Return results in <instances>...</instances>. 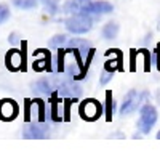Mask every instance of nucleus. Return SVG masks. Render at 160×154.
I'll list each match as a JSON object with an SVG mask.
<instances>
[{
	"label": "nucleus",
	"mask_w": 160,
	"mask_h": 154,
	"mask_svg": "<svg viewBox=\"0 0 160 154\" xmlns=\"http://www.w3.org/2000/svg\"><path fill=\"white\" fill-rule=\"evenodd\" d=\"M13 5L21 10H32L37 7V0H13Z\"/></svg>",
	"instance_id": "obj_16"
},
{
	"label": "nucleus",
	"mask_w": 160,
	"mask_h": 154,
	"mask_svg": "<svg viewBox=\"0 0 160 154\" xmlns=\"http://www.w3.org/2000/svg\"><path fill=\"white\" fill-rule=\"evenodd\" d=\"M64 26L72 34H85L93 28V18L87 13H75L64 21Z\"/></svg>",
	"instance_id": "obj_1"
},
{
	"label": "nucleus",
	"mask_w": 160,
	"mask_h": 154,
	"mask_svg": "<svg viewBox=\"0 0 160 154\" xmlns=\"http://www.w3.org/2000/svg\"><path fill=\"white\" fill-rule=\"evenodd\" d=\"M112 77H114V72H111V71H102V74H101V79H99V84L101 85H106L109 80H112Z\"/></svg>",
	"instance_id": "obj_20"
},
{
	"label": "nucleus",
	"mask_w": 160,
	"mask_h": 154,
	"mask_svg": "<svg viewBox=\"0 0 160 154\" xmlns=\"http://www.w3.org/2000/svg\"><path fill=\"white\" fill-rule=\"evenodd\" d=\"M18 103L11 98H3L0 100V121L3 122H10V121H15L18 117Z\"/></svg>",
	"instance_id": "obj_6"
},
{
	"label": "nucleus",
	"mask_w": 160,
	"mask_h": 154,
	"mask_svg": "<svg viewBox=\"0 0 160 154\" xmlns=\"http://www.w3.org/2000/svg\"><path fill=\"white\" fill-rule=\"evenodd\" d=\"M114 11V7L109 2H104V0H96V2H90L85 5L82 13L87 15H108V13Z\"/></svg>",
	"instance_id": "obj_9"
},
{
	"label": "nucleus",
	"mask_w": 160,
	"mask_h": 154,
	"mask_svg": "<svg viewBox=\"0 0 160 154\" xmlns=\"http://www.w3.org/2000/svg\"><path fill=\"white\" fill-rule=\"evenodd\" d=\"M115 58L112 59H108L104 63V69L106 71H111V72H115V71H122V63H123V55L122 51L117 50V48H112Z\"/></svg>",
	"instance_id": "obj_10"
},
{
	"label": "nucleus",
	"mask_w": 160,
	"mask_h": 154,
	"mask_svg": "<svg viewBox=\"0 0 160 154\" xmlns=\"http://www.w3.org/2000/svg\"><path fill=\"white\" fill-rule=\"evenodd\" d=\"M157 117H158V114H157L155 106L149 105V103H146V105L141 106V109H139V121H138V124H136L138 130H139L142 135L151 133L152 127H154L155 122H157Z\"/></svg>",
	"instance_id": "obj_2"
},
{
	"label": "nucleus",
	"mask_w": 160,
	"mask_h": 154,
	"mask_svg": "<svg viewBox=\"0 0 160 154\" xmlns=\"http://www.w3.org/2000/svg\"><path fill=\"white\" fill-rule=\"evenodd\" d=\"M157 101H158V105H160V88H158V92H157Z\"/></svg>",
	"instance_id": "obj_24"
},
{
	"label": "nucleus",
	"mask_w": 160,
	"mask_h": 154,
	"mask_svg": "<svg viewBox=\"0 0 160 154\" xmlns=\"http://www.w3.org/2000/svg\"><path fill=\"white\" fill-rule=\"evenodd\" d=\"M68 47H72V48H77L80 51V55L83 56H88L90 50L93 48L91 44L88 40H85V38H71V40L68 42Z\"/></svg>",
	"instance_id": "obj_12"
},
{
	"label": "nucleus",
	"mask_w": 160,
	"mask_h": 154,
	"mask_svg": "<svg viewBox=\"0 0 160 154\" xmlns=\"http://www.w3.org/2000/svg\"><path fill=\"white\" fill-rule=\"evenodd\" d=\"M40 2L43 3L45 11L48 13V15H55V13L58 11V2L59 0H40Z\"/></svg>",
	"instance_id": "obj_18"
},
{
	"label": "nucleus",
	"mask_w": 160,
	"mask_h": 154,
	"mask_svg": "<svg viewBox=\"0 0 160 154\" xmlns=\"http://www.w3.org/2000/svg\"><path fill=\"white\" fill-rule=\"evenodd\" d=\"M118 34V24L114 23V21H109V23H106L104 24V28H102V37L104 38H108V40H111V38H115Z\"/></svg>",
	"instance_id": "obj_15"
},
{
	"label": "nucleus",
	"mask_w": 160,
	"mask_h": 154,
	"mask_svg": "<svg viewBox=\"0 0 160 154\" xmlns=\"http://www.w3.org/2000/svg\"><path fill=\"white\" fill-rule=\"evenodd\" d=\"M55 88H58V87H55L48 79H42V80H38L37 84H35V87H34V90L37 93H43V95H50V93H53V90Z\"/></svg>",
	"instance_id": "obj_14"
},
{
	"label": "nucleus",
	"mask_w": 160,
	"mask_h": 154,
	"mask_svg": "<svg viewBox=\"0 0 160 154\" xmlns=\"http://www.w3.org/2000/svg\"><path fill=\"white\" fill-rule=\"evenodd\" d=\"M157 140H160V132H158V133H157Z\"/></svg>",
	"instance_id": "obj_25"
},
{
	"label": "nucleus",
	"mask_w": 160,
	"mask_h": 154,
	"mask_svg": "<svg viewBox=\"0 0 160 154\" xmlns=\"http://www.w3.org/2000/svg\"><path fill=\"white\" fill-rule=\"evenodd\" d=\"M48 135H50V130L47 125L31 124V125H26V128L22 130V136L26 140H45L48 138Z\"/></svg>",
	"instance_id": "obj_8"
},
{
	"label": "nucleus",
	"mask_w": 160,
	"mask_h": 154,
	"mask_svg": "<svg viewBox=\"0 0 160 154\" xmlns=\"http://www.w3.org/2000/svg\"><path fill=\"white\" fill-rule=\"evenodd\" d=\"M154 61H155L157 69H158V72H160V44L157 45V48H155V51H154Z\"/></svg>",
	"instance_id": "obj_22"
},
{
	"label": "nucleus",
	"mask_w": 160,
	"mask_h": 154,
	"mask_svg": "<svg viewBox=\"0 0 160 154\" xmlns=\"http://www.w3.org/2000/svg\"><path fill=\"white\" fill-rule=\"evenodd\" d=\"M8 18H10V8L2 3L0 5V24H3Z\"/></svg>",
	"instance_id": "obj_19"
},
{
	"label": "nucleus",
	"mask_w": 160,
	"mask_h": 154,
	"mask_svg": "<svg viewBox=\"0 0 160 154\" xmlns=\"http://www.w3.org/2000/svg\"><path fill=\"white\" fill-rule=\"evenodd\" d=\"M115 109H117V105H115V100L112 96V92L108 90L106 92V109H104V114H106V121L111 122L114 114H115Z\"/></svg>",
	"instance_id": "obj_13"
},
{
	"label": "nucleus",
	"mask_w": 160,
	"mask_h": 154,
	"mask_svg": "<svg viewBox=\"0 0 160 154\" xmlns=\"http://www.w3.org/2000/svg\"><path fill=\"white\" fill-rule=\"evenodd\" d=\"M34 63H32V68L35 72H43V71H51V56H50V51L45 48H38L34 51Z\"/></svg>",
	"instance_id": "obj_7"
},
{
	"label": "nucleus",
	"mask_w": 160,
	"mask_h": 154,
	"mask_svg": "<svg viewBox=\"0 0 160 154\" xmlns=\"http://www.w3.org/2000/svg\"><path fill=\"white\" fill-rule=\"evenodd\" d=\"M142 53H144V71L149 72L151 71V55L148 50H142Z\"/></svg>",
	"instance_id": "obj_21"
},
{
	"label": "nucleus",
	"mask_w": 160,
	"mask_h": 154,
	"mask_svg": "<svg viewBox=\"0 0 160 154\" xmlns=\"http://www.w3.org/2000/svg\"><path fill=\"white\" fill-rule=\"evenodd\" d=\"M148 92H138V90H130L125 95V100L120 108V116H128L131 112H135L136 109H141V105L148 100Z\"/></svg>",
	"instance_id": "obj_4"
},
{
	"label": "nucleus",
	"mask_w": 160,
	"mask_h": 154,
	"mask_svg": "<svg viewBox=\"0 0 160 154\" xmlns=\"http://www.w3.org/2000/svg\"><path fill=\"white\" fill-rule=\"evenodd\" d=\"M78 114L80 117L87 122H95L102 116V106L95 98H87L78 105Z\"/></svg>",
	"instance_id": "obj_3"
},
{
	"label": "nucleus",
	"mask_w": 160,
	"mask_h": 154,
	"mask_svg": "<svg viewBox=\"0 0 160 154\" xmlns=\"http://www.w3.org/2000/svg\"><path fill=\"white\" fill-rule=\"evenodd\" d=\"M26 45H28V42L22 40V51L13 48L10 50L7 56H5V64L7 68L11 71V72H16V71H26L28 68H26Z\"/></svg>",
	"instance_id": "obj_5"
},
{
	"label": "nucleus",
	"mask_w": 160,
	"mask_h": 154,
	"mask_svg": "<svg viewBox=\"0 0 160 154\" xmlns=\"http://www.w3.org/2000/svg\"><path fill=\"white\" fill-rule=\"evenodd\" d=\"M66 42H68V37H66L64 34H59V35H55L53 38H50L48 47H50V48H59V47L64 45Z\"/></svg>",
	"instance_id": "obj_17"
},
{
	"label": "nucleus",
	"mask_w": 160,
	"mask_h": 154,
	"mask_svg": "<svg viewBox=\"0 0 160 154\" xmlns=\"http://www.w3.org/2000/svg\"><path fill=\"white\" fill-rule=\"evenodd\" d=\"M8 40H10L11 44H16V42H21L19 38H18V34H11V35H10V38H8Z\"/></svg>",
	"instance_id": "obj_23"
},
{
	"label": "nucleus",
	"mask_w": 160,
	"mask_h": 154,
	"mask_svg": "<svg viewBox=\"0 0 160 154\" xmlns=\"http://www.w3.org/2000/svg\"><path fill=\"white\" fill-rule=\"evenodd\" d=\"M90 2V0H68L62 5V11L68 13V15H75V13H82L85 5Z\"/></svg>",
	"instance_id": "obj_11"
}]
</instances>
